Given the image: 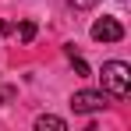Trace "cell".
<instances>
[{
    "label": "cell",
    "instance_id": "6da1fadb",
    "mask_svg": "<svg viewBox=\"0 0 131 131\" xmlns=\"http://www.w3.org/2000/svg\"><path fill=\"white\" fill-rule=\"evenodd\" d=\"M99 78H103V92L113 96V99H124L131 92V67L124 60H106L103 71H99Z\"/></svg>",
    "mask_w": 131,
    "mask_h": 131
},
{
    "label": "cell",
    "instance_id": "7a4b0ae2",
    "mask_svg": "<svg viewBox=\"0 0 131 131\" xmlns=\"http://www.w3.org/2000/svg\"><path fill=\"white\" fill-rule=\"evenodd\" d=\"M106 106H110V96L103 89H82V92L71 96V110L74 113H99Z\"/></svg>",
    "mask_w": 131,
    "mask_h": 131
},
{
    "label": "cell",
    "instance_id": "3957f363",
    "mask_svg": "<svg viewBox=\"0 0 131 131\" xmlns=\"http://www.w3.org/2000/svg\"><path fill=\"white\" fill-rule=\"evenodd\" d=\"M92 39L96 43H121L124 39V25L117 21V18H99V21L92 25Z\"/></svg>",
    "mask_w": 131,
    "mask_h": 131
},
{
    "label": "cell",
    "instance_id": "277c9868",
    "mask_svg": "<svg viewBox=\"0 0 131 131\" xmlns=\"http://www.w3.org/2000/svg\"><path fill=\"white\" fill-rule=\"evenodd\" d=\"M67 131V121L64 117H53V113H43V117H36V131Z\"/></svg>",
    "mask_w": 131,
    "mask_h": 131
},
{
    "label": "cell",
    "instance_id": "5b68a950",
    "mask_svg": "<svg viewBox=\"0 0 131 131\" xmlns=\"http://www.w3.org/2000/svg\"><path fill=\"white\" fill-rule=\"evenodd\" d=\"M64 53H67V60L74 64V71H78V74H92V71H89V64L78 57V53H74V46H64Z\"/></svg>",
    "mask_w": 131,
    "mask_h": 131
},
{
    "label": "cell",
    "instance_id": "8992f818",
    "mask_svg": "<svg viewBox=\"0 0 131 131\" xmlns=\"http://www.w3.org/2000/svg\"><path fill=\"white\" fill-rule=\"evenodd\" d=\"M18 36H21V43H32V39H36V21H21Z\"/></svg>",
    "mask_w": 131,
    "mask_h": 131
},
{
    "label": "cell",
    "instance_id": "52a82bcc",
    "mask_svg": "<svg viewBox=\"0 0 131 131\" xmlns=\"http://www.w3.org/2000/svg\"><path fill=\"white\" fill-rule=\"evenodd\" d=\"M14 99V85H0V103H11Z\"/></svg>",
    "mask_w": 131,
    "mask_h": 131
},
{
    "label": "cell",
    "instance_id": "ba28073f",
    "mask_svg": "<svg viewBox=\"0 0 131 131\" xmlns=\"http://www.w3.org/2000/svg\"><path fill=\"white\" fill-rule=\"evenodd\" d=\"M71 4H74V7H96L99 0H71Z\"/></svg>",
    "mask_w": 131,
    "mask_h": 131
}]
</instances>
